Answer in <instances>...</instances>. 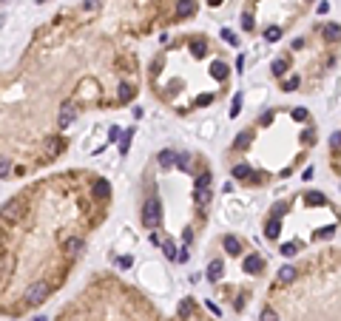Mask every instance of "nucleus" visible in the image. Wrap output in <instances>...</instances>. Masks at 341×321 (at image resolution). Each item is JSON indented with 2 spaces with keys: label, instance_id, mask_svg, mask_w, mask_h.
Masks as SVG:
<instances>
[{
  "label": "nucleus",
  "instance_id": "obj_1",
  "mask_svg": "<svg viewBox=\"0 0 341 321\" xmlns=\"http://www.w3.org/2000/svg\"><path fill=\"white\" fill-rule=\"evenodd\" d=\"M111 182L97 173L65 170L3 202V287L23 267L51 290L85 250V233L108 213ZM32 282V284H34Z\"/></svg>",
  "mask_w": 341,
  "mask_h": 321
},
{
  "label": "nucleus",
  "instance_id": "obj_2",
  "mask_svg": "<svg viewBox=\"0 0 341 321\" xmlns=\"http://www.w3.org/2000/svg\"><path fill=\"white\" fill-rule=\"evenodd\" d=\"M233 66L208 34H185L177 40H162V49L148 63V85L160 100L177 114H191L211 108L225 94Z\"/></svg>",
  "mask_w": 341,
  "mask_h": 321
},
{
  "label": "nucleus",
  "instance_id": "obj_3",
  "mask_svg": "<svg viewBox=\"0 0 341 321\" xmlns=\"http://www.w3.org/2000/svg\"><path fill=\"white\" fill-rule=\"evenodd\" d=\"M85 15H114L120 29L131 34H151L157 29L196 17L199 0H82Z\"/></svg>",
  "mask_w": 341,
  "mask_h": 321
},
{
  "label": "nucleus",
  "instance_id": "obj_4",
  "mask_svg": "<svg viewBox=\"0 0 341 321\" xmlns=\"http://www.w3.org/2000/svg\"><path fill=\"white\" fill-rule=\"evenodd\" d=\"M316 0H244L239 26L244 34H261L264 43H279L287 29L307 17Z\"/></svg>",
  "mask_w": 341,
  "mask_h": 321
},
{
  "label": "nucleus",
  "instance_id": "obj_5",
  "mask_svg": "<svg viewBox=\"0 0 341 321\" xmlns=\"http://www.w3.org/2000/svg\"><path fill=\"white\" fill-rule=\"evenodd\" d=\"M205 276H208V282H211V284L222 282V279H225V259H222V256H216V259H213L211 264H208Z\"/></svg>",
  "mask_w": 341,
  "mask_h": 321
},
{
  "label": "nucleus",
  "instance_id": "obj_6",
  "mask_svg": "<svg viewBox=\"0 0 341 321\" xmlns=\"http://www.w3.org/2000/svg\"><path fill=\"white\" fill-rule=\"evenodd\" d=\"M296 276H299V267L296 264H284L276 273V284H290V282H296Z\"/></svg>",
  "mask_w": 341,
  "mask_h": 321
},
{
  "label": "nucleus",
  "instance_id": "obj_7",
  "mask_svg": "<svg viewBox=\"0 0 341 321\" xmlns=\"http://www.w3.org/2000/svg\"><path fill=\"white\" fill-rule=\"evenodd\" d=\"M194 310H196V302L194 299H182L177 307V313H179V319H194Z\"/></svg>",
  "mask_w": 341,
  "mask_h": 321
},
{
  "label": "nucleus",
  "instance_id": "obj_8",
  "mask_svg": "<svg viewBox=\"0 0 341 321\" xmlns=\"http://www.w3.org/2000/svg\"><path fill=\"white\" fill-rule=\"evenodd\" d=\"M131 136H134V128H128L125 134L120 136V153H122V156H125V153H128V148H131Z\"/></svg>",
  "mask_w": 341,
  "mask_h": 321
},
{
  "label": "nucleus",
  "instance_id": "obj_9",
  "mask_svg": "<svg viewBox=\"0 0 341 321\" xmlns=\"http://www.w3.org/2000/svg\"><path fill=\"white\" fill-rule=\"evenodd\" d=\"M330 159H333V168L339 170V176H341V145L330 148Z\"/></svg>",
  "mask_w": 341,
  "mask_h": 321
},
{
  "label": "nucleus",
  "instance_id": "obj_10",
  "mask_svg": "<svg viewBox=\"0 0 341 321\" xmlns=\"http://www.w3.org/2000/svg\"><path fill=\"white\" fill-rule=\"evenodd\" d=\"M259 321H281V319H279V313L273 310V307H264V310H261V316H259Z\"/></svg>",
  "mask_w": 341,
  "mask_h": 321
},
{
  "label": "nucleus",
  "instance_id": "obj_11",
  "mask_svg": "<svg viewBox=\"0 0 341 321\" xmlns=\"http://www.w3.org/2000/svg\"><path fill=\"white\" fill-rule=\"evenodd\" d=\"M239 111H242V94H236V97H233V105H230V117H239Z\"/></svg>",
  "mask_w": 341,
  "mask_h": 321
},
{
  "label": "nucleus",
  "instance_id": "obj_12",
  "mask_svg": "<svg viewBox=\"0 0 341 321\" xmlns=\"http://www.w3.org/2000/svg\"><path fill=\"white\" fill-rule=\"evenodd\" d=\"M222 40H227L230 46H239V40H236V34L230 32V29H222Z\"/></svg>",
  "mask_w": 341,
  "mask_h": 321
},
{
  "label": "nucleus",
  "instance_id": "obj_13",
  "mask_svg": "<svg viewBox=\"0 0 341 321\" xmlns=\"http://www.w3.org/2000/svg\"><path fill=\"white\" fill-rule=\"evenodd\" d=\"M117 264H120V267H131V256H120Z\"/></svg>",
  "mask_w": 341,
  "mask_h": 321
},
{
  "label": "nucleus",
  "instance_id": "obj_14",
  "mask_svg": "<svg viewBox=\"0 0 341 321\" xmlns=\"http://www.w3.org/2000/svg\"><path fill=\"white\" fill-rule=\"evenodd\" d=\"M208 310H211V313H216V316H222V310H219V307L213 304V302H208Z\"/></svg>",
  "mask_w": 341,
  "mask_h": 321
},
{
  "label": "nucleus",
  "instance_id": "obj_15",
  "mask_svg": "<svg viewBox=\"0 0 341 321\" xmlns=\"http://www.w3.org/2000/svg\"><path fill=\"white\" fill-rule=\"evenodd\" d=\"M34 321H46V319H34Z\"/></svg>",
  "mask_w": 341,
  "mask_h": 321
}]
</instances>
